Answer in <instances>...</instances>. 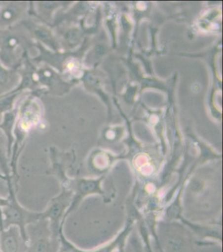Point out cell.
<instances>
[{
    "label": "cell",
    "mask_w": 223,
    "mask_h": 252,
    "mask_svg": "<svg viewBox=\"0 0 223 252\" xmlns=\"http://www.w3.org/2000/svg\"><path fill=\"white\" fill-rule=\"evenodd\" d=\"M0 178H1V179L5 180V181H7V179H6V178L5 177H4V176L3 175H2V174L1 173H0Z\"/></svg>",
    "instance_id": "9"
},
{
    "label": "cell",
    "mask_w": 223,
    "mask_h": 252,
    "mask_svg": "<svg viewBox=\"0 0 223 252\" xmlns=\"http://www.w3.org/2000/svg\"><path fill=\"white\" fill-rule=\"evenodd\" d=\"M9 203L7 207L1 209V220L0 225L6 229L11 226H17L21 231L22 237L28 244L27 227L30 224L42 219L41 212H32L23 207L16 197L15 189H9Z\"/></svg>",
    "instance_id": "1"
},
{
    "label": "cell",
    "mask_w": 223,
    "mask_h": 252,
    "mask_svg": "<svg viewBox=\"0 0 223 252\" xmlns=\"http://www.w3.org/2000/svg\"><path fill=\"white\" fill-rule=\"evenodd\" d=\"M7 73L3 69L0 67V83H3L7 80Z\"/></svg>",
    "instance_id": "8"
},
{
    "label": "cell",
    "mask_w": 223,
    "mask_h": 252,
    "mask_svg": "<svg viewBox=\"0 0 223 252\" xmlns=\"http://www.w3.org/2000/svg\"><path fill=\"white\" fill-rule=\"evenodd\" d=\"M72 191L68 188L62 186V191L50 201L45 211L41 212L42 219L49 221L52 233L56 237L59 236L60 230L63 229L66 211L70 203Z\"/></svg>",
    "instance_id": "3"
},
{
    "label": "cell",
    "mask_w": 223,
    "mask_h": 252,
    "mask_svg": "<svg viewBox=\"0 0 223 252\" xmlns=\"http://www.w3.org/2000/svg\"><path fill=\"white\" fill-rule=\"evenodd\" d=\"M1 217H2V215H1V210H0V221H1Z\"/></svg>",
    "instance_id": "10"
},
{
    "label": "cell",
    "mask_w": 223,
    "mask_h": 252,
    "mask_svg": "<svg viewBox=\"0 0 223 252\" xmlns=\"http://www.w3.org/2000/svg\"><path fill=\"white\" fill-rule=\"evenodd\" d=\"M0 252H1V251H0Z\"/></svg>",
    "instance_id": "11"
},
{
    "label": "cell",
    "mask_w": 223,
    "mask_h": 252,
    "mask_svg": "<svg viewBox=\"0 0 223 252\" xmlns=\"http://www.w3.org/2000/svg\"><path fill=\"white\" fill-rule=\"evenodd\" d=\"M9 201L7 197H0V210L7 207L9 205Z\"/></svg>",
    "instance_id": "7"
},
{
    "label": "cell",
    "mask_w": 223,
    "mask_h": 252,
    "mask_svg": "<svg viewBox=\"0 0 223 252\" xmlns=\"http://www.w3.org/2000/svg\"><path fill=\"white\" fill-rule=\"evenodd\" d=\"M9 195V187L7 181L0 178V197H7Z\"/></svg>",
    "instance_id": "6"
},
{
    "label": "cell",
    "mask_w": 223,
    "mask_h": 252,
    "mask_svg": "<svg viewBox=\"0 0 223 252\" xmlns=\"http://www.w3.org/2000/svg\"><path fill=\"white\" fill-rule=\"evenodd\" d=\"M26 243L17 226L4 229L0 225V251L1 252H26Z\"/></svg>",
    "instance_id": "4"
},
{
    "label": "cell",
    "mask_w": 223,
    "mask_h": 252,
    "mask_svg": "<svg viewBox=\"0 0 223 252\" xmlns=\"http://www.w3.org/2000/svg\"><path fill=\"white\" fill-rule=\"evenodd\" d=\"M0 173L7 179V184H13L12 179L10 159L8 155V147L5 141L0 137Z\"/></svg>",
    "instance_id": "5"
},
{
    "label": "cell",
    "mask_w": 223,
    "mask_h": 252,
    "mask_svg": "<svg viewBox=\"0 0 223 252\" xmlns=\"http://www.w3.org/2000/svg\"><path fill=\"white\" fill-rule=\"evenodd\" d=\"M28 247L26 252H58L59 237L52 233L49 220L41 219L27 227Z\"/></svg>",
    "instance_id": "2"
}]
</instances>
